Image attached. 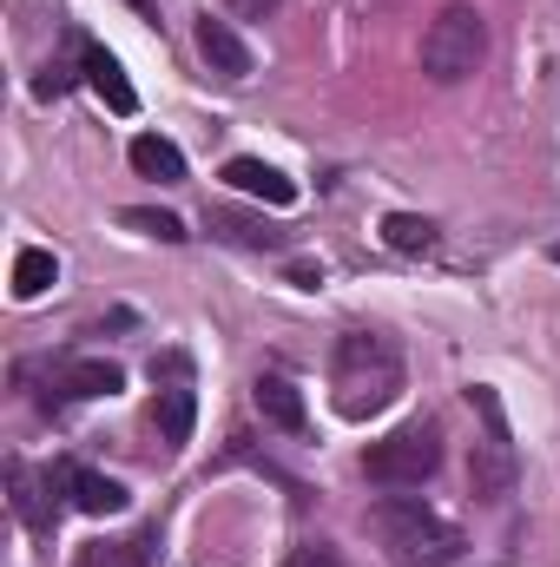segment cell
Instances as JSON below:
<instances>
[{
  "label": "cell",
  "mask_w": 560,
  "mask_h": 567,
  "mask_svg": "<svg viewBox=\"0 0 560 567\" xmlns=\"http://www.w3.org/2000/svg\"><path fill=\"white\" fill-rule=\"evenodd\" d=\"M225 7H231L238 20H271V13H278L283 0H225Z\"/></svg>",
  "instance_id": "cell-21"
},
{
  "label": "cell",
  "mask_w": 560,
  "mask_h": 567,
  "mask_svg": "<svg viewBox=\"0 0 560 567\" xmlns=\"http://www.w3.org/2000/svg\"><path fill=\"white\" fill-rule=\"evenodd\" d=\"M435 468H442V435H435V423H409V429H396V435H383V442L363 449V475L376 488H422Z\"/></svg>",
  "instance_id": "cell-5"
},
{
  "label": "cell",
  "mask_w": 560,
  "mask_h": 567,
  "mask_svg": "<svg viewBox=\"0 0 560 567\" xmlns=\"http://www.w3.org/2000/svg\"><path fill=\"white\" fill-rule=\"evenodd\" d=\"M53 482L66 488V502H73L80 515H120V508L133 502L126 482H113V475H100V468H86V462H60Z\"/></svg>",
  "instance_id": "cell-9"
},
{
  "label": "cell",
  "mask_w": 560,
  "mask_h": 567,
  "mask_svg": "<svg viewBox=\"0 0 560 567\" xmlns=\"http://www.w3.org/2000/svg\"><path fill=\"white\" fill-rule=\"evenodd\" d=\"M330 390H336V410L350 423L383 416L403 396V343L383 330H350L330 357Z\"/></svg>",
  "instance_id": "cell-1"
},
{
  "label": "cell",
  "mask_w": 560,
  "mask_h": 567,
  "mask_svg": "<svg viewBox=\"0 0 560 567\" xmlns=\"http://www.w3.org/2000/svg\"><path fill=\"white\" fill-rule=\"evenodd\" d=\"M191 423H198V396L185 390V383H172V390H158V435L178 449V442H191Z\"/></svg>",
  "instance_id": "cell-17"
},
{
  "label": "cell",
  "mask_w": 560,
  "mask_h": 567,
  "mask_svg": "<svg viewBox=\"0 0 560 567\" xmlns=\"http://www.w3.org/2000/svg\"><path fill=\"white\" fill-rule=\"evenodd\" d=\"M133 13H145V20H158V0H126Z\"/></svg>",
  "instance_id": "cell-22"
},
{
  "label": "cell",
  "mask_w": 560,
  "mask_h": 567,
  "mask_svg": "<svg viewBox=\"0 0 560 567\" xmlns=\"http://www.w3.org/2000/svg\"><path fill=\"white\" fill-rule=\"evenodd\" d=\"M468 403H475V416H481V442H475V455H468L475 495H481V502H508V495H515V475H521L508 410H501V396H495L488 383H475V390H468Z\"/></svg>",
  "instance_id": "cell-4"
},
{
  "label": "cell",
  "mask_w": 560,
  "mask_h": 567,
  "mask_svg": "<svg viewBox=\"0 0 560 567\" xmlns=\"http://www.w3.org/2000/svg\"><path fill=\"white\" fill-rule=\"evenodd\" d=\"M283 567H343L336 561V548H323V542H303V548H290V561Z\"/></svg>",
  "instance_id": "cell-20"
},
{
  "label": "cell",
  "mask_w": 560,
  "mask_h": 567,
  "mask_svg": "<svg viewBox=\"0 0 560 567\" xmlns=\"http://www.w3.org/2000/svg\"><path fill=\"white\" fill-rule=\"evenodd\" d=\"M60 284V258L53 251H40V245H27L20 258H13V297L20 303H33V297H46Z\"/></svg>",
  "instance_id": "cell-16"
},
{
  "label": "cell",
  "mask_w": 560,
  "mask_h": 567,
  "mask_svg": "<svg viewBox=\"0 0 560 567\" xmlns=\"http://www.w3.org/2000/svg\"><path fill=\"white\" fill-rule=\"evenodd\" d=\"M383 245L403 251V258H422V251H435V225L416 218V212H390L383 218Z\"/></svg>",
  "instance_id": "cell-18"
},
{
  "label": "cell",
  "mask_w": 560,
  "mask_h": 567,
  "mask_svg": "<svg viewBox=\"0 0 560 567\" xmlns=\"http://www.w3.org/2000/svg\"><path fill=\"white\" fill-rule=\"evenodd\" d=\"M554 258H560V245H554Z\"/></svg>",
  "instance_id": "cell-23"
},
{
  "label": "cell",
  "mask_w": 560,
  "mask_h": 567,
  "mask_svg": "<svg viewBox=\"0 0 560 567\" xmlns=\"http://www.w3.org/2000/svg\"><path fill=\"white\" fill-rule=\"evenodd\" d=\"M46 488H53V468L40 475L33 462H7V502H13V515H20L33 535L53 528V502H46Z\"/></svg>",
  "instance_id": "cell-10"
},
{
  "label": "cell",
  "mask_w": 560,
  "mask_h": 567,
  "mask_svg": "<svg viewBox=\"0 0 560 567\" xmlns=\"http://www.w3.org/2000/svg\"><path fill=\"white\" fill-rule=\"evenodd\" d=\"M33 370L53 383L46 410H60V403H93V396H120V390H126V370H120L113 357H60V363H33Z\"/></svg>",
  "instance_id": "cell-6"
},
{
  "label": "cell",
  "mask_w": 560,
  "mask_h": 567,
  "mask_svg": "<svg viewBox=\"0 0 560 567\" xmlns=\"http://www.w3.org/2000/svg\"><path fill=\"white\" fill-rule=\"evenodd\" d=\"M120 225H126V231H145V238H158V245H185V238H191V231H185V218H172V212H152V205L120 212Z\"/></svg>",
  "instance_id": "cell-19"
},
{
  "label": "cell",
  "mask_w": 560,
  "mask_h": 567,
  "mask_svg": "<svg viewBox=\"0 0 560 567\" xmlns=\"http://www.w3.org/2000/svg\"><path fill=\"white\" fill-rule=\"evenodd\" d=\"M191 40H198V60L218 73V80H251V47H245V33L231 27V20H218V13H198L191 20Z\"/></svg>",
  "instance_id": "cell-8"
},
{
  "label": "cell",
  "mask_w": 560,
  "mask_h": 567,
  "mask_svg": "<svg viewBox=\"0 0 560 567\" xmlns=\"http://www.w3.org/2000/svg\"><path fill=\"white\" fill-rule=\"evenodd\" d=\"M152 548H158V528H139V535H126V542H93V548H80L73 567H152Z\"/></svg>",
  "instance_id": "cell-15"
},
{
  "label": "cell",
  "mask_w": 560,
  "mask_h": 567,
  "mask_svg": "<svg viewBox=\"0 0 560 567\" xmlns=\"http://www.w3.org/2000/svg\"><path fill=\"white\" fill-rule=\"evenodd\" d=\"M73 53H80V80L106 100V113H120V120H126V113H139V93H133L126 66H120V60H113L93 33H73Z\"/></svg>",
  "instance_id": "cell-7"
},
{
  "label": "cell",
  "mask_w": 560,
  "mask_h": 567,
  "mask_svg": "<svg viewBox=\"0 0 560 567\" xmlns=\"http://www.w3.org/2000/svg\"><path fill=\"white\" fill-rule=\"evenodd\" d=\"M481 60H488V20H481L468 0L442 7V13L428 20V33H422V73H428L435 86H462Z\"/></svg>",
  "instance_id": "cell-3"
},
{
  "label": "cell",
  "mask_w": 560,
  "mask_h": 567,
  "mask_svg": "<svg viewBox=\"0 0 560 567\" xmlns=\"http://www.w3.org/2000/svg\"><path fill=\"white\" fill-rule=\"evenodd\" d=\"M225 185H238V192H251L265 205H297V185L283 178L278 165H265V158H231L225 165Z\"/></svg>",
  "instance_id": "cell-13"
},
{
  "label": "cell",
  "mask_w": 560,
  "mask_h": 567,
  "mask_svg": "<svg viewBox=\"0 0 560 567\" xmlns=\"http://www.w3.org/2000/svg\"><path fill=\"white\" fill-rule=\"evenodd\" d=\"M205 225H211V238H225V245H245V251H283V245H290L271 218H251V212H231V205H218Z\"/></svg>",
  "instance_id": "cell-12"
},
{
  "label": "cell",
  "mask_w": 560,
  "mask_h": 567,
  "mask_svg": "<svg viewBox=\"0 0 560 567\" xmlns=\"http://www.w3.org/2000/svg\"><path fill=\"white\" fill-rule=\"evenodd\" d=\"M126 158H133V172L152 178V185H185V152L172 140H158V133H139V140L126 145Z\"/></svg>",
  "instance_id": "cell-14"
},
{
  "label": "cell",
  "mask_w": 560,
  "mask_h": 567,
  "mask_svg": "<svg viewBox=\"0 0 560 567\" xmlns=\"http://www.w3.org/2000/svg\"><path fill=\"white\" fill-rule=\"evenodd\" d=\"M370 535L390 548V567H455L462 561V528L455 522H442L428 502L416 495H383L376 508H370Z\"/></svg>",
  "instance_id": "cell-2"
},
{
  "label": "cell",
  "mask_w": 560,
  "mask_h": 567,
  "mask_svg": "<svg viewBox=\"0 0 560 567\" xmlns=\"http://www.w3.org/2000/svg\"><path fill=\"white\" fill-rule=\"evenodd\" d=\"M251 403H258V416L283 435H303L310 429V410H303V390L290 383V377H258L251 383Z\"/></svg>",
  "instance_id": "cell-11"
}]
</instances>
